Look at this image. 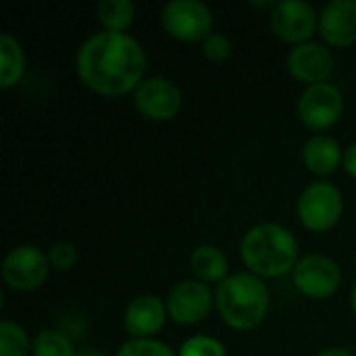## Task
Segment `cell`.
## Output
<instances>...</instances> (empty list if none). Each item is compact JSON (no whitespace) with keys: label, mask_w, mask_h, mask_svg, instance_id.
I'll use <instances>...</instances> for the list:
<instances>
[{"label":"cell","mask_w":356,"mask_h":356,"mask_svg":"<svg viewBox=\"0 0 356 356\" xmlns=\"http://www.w3.org/2000/svg\"><path fill=\"white\" fill-rule=\"evenodd\" d=\"M344 213V196L338 186L327 179L309 184L296 202V215L302 227L315 234L334 229Z\"/></svg>","instance_id":"277c9868"},{"label":"cell","mask_w":356,"mask_h":356,"mask_svg":"<svg viewBox=\"0 0 356 356\" xmlns=\"http://www.w3.org/2000/svg\"><path fill=\"white\" fill-rule=\"evenodd\" d=\"M350 309H353V313H355L356 317V282L355 286H353V292H350Z\"/></svg>","instance_id":"4316f807"},{"label":"cell","mask_w":356,"mask_h":356,"mask_svg":"<svg viewBox=\"0 0 356 356\" xmlns=\"http://www.w3.org/2000/svg\"><path fill=\"white\" fill-rule=\"evenodd\" d=\"M355 267H356V254H355Z\"/></svg>","instance_id":"f1b7e54d"},{"label":"cell","mask_w":356,"mask_h":356,"mask_svg":"<svg viewBox=\"0 0 356 356\" xmlns=\"http://www.w3.org/2000/svg\"><path fill=\"white\" fill-rule=\"evenodd\" d=\"M202 52L211 63H223L232 54V40L221 31H213L202 42Z\"/></svg>","instance_id":"cb8c5ba5"},{"label":"cell","mask_w":356,"mask_h":356,"mask_svg":"<svg viewBox=\"0 0 356 356\" xmlns=\"http://www.w3.org/2000/svg\"><path fill=\"white\" fill-rule=\"evenodd\" d=\"M163 29L179 42H204L213 33V10L200 0H171L161 8Z\"/></svg>","instance_id":"5b68a950"},{"label":"cell","mask_w":356,"mask_h":356,"mask_svg":"<svg viewBox=\"0 0 356 356\" xmlns=\"http://www.w3.org/2000/svg\"><path fill=\"white\" fill-rule=\"evenodd\" d=\"M317 356H353V355H350V350H346V348H325V350H321Z\"/></svg>","instance_id":"484cf974"},{"label":"cell","mask_w":356,"mask_h":356,"mask_svg":"<svg viewBox=\"0 0 356 356\" xmlns=\"http://www.w3.org/2000/svg\"><path fill=\"white\" fill-rule=\"evenodd\" d=\"M117 356H177V353L156 338H129L121 344Z\"/></svg>","instance_id":"44dd1931"},{"label":"cell","mask_w":356,"mask_h":356,"mask_svg":"<svg viewBox=\"0 0 356 356\" xmlns=\"http://www.w3.org/2000/svg\"><path fill=\"white\" fill-rule=\"evenodd\" d=\"M319 35L334 48L356 44V0H332L319 13Z\"/></svg>","instance_id":"5bb4252c"},{"label":"cell","mask_w":356,"mask_h":356,"mask_svg":"<svg viewBox=\"0 0 356 356\" xmlns=\"http://www.w3.org/2000/svg\"><path fill=\"white\" fill-rule=\"evenodd\" d=\"M271 296L265 280L242 271L232 273L215 290V309L227 327L236 332H252L263 325L269 315Z\"/></svg>","instance_id":"3957f363"},{"label":"cell","mask_w":356,"mask_h":356,"mask_svg":"<svg viewBox=\"0 0 356 356\" xmlns=\"http://www.w3.org/2000/svg\"><path fill=\"white\" fill-rule=\"evenodd\" d=\"M169 319L177 325H198L215 309V292L198 280H186L175 284L167 294Z\"/></svg>","instance_id":"30bf717a"},{"label":"cell","mask_w":356,"mask_h":356,"mask_svg":"<svg viewBox=\"0 0 356 356\" xmlns=\"http://www.w3.org/2000/svg\"><path fill=\"white\" fill-rule=\"evenodd\" d=\"M77 356H104L102 353H98V350H81V353H77Z\"/></svg>","instance_id":"83f0119b"},{"label":"cell","mask_w":356,"mask_h":356,"mask_svg":"<svg viewBox=\"0 0 356 356\" xmlns=\"http://www.w3.org/2000/svg\"><path fill=\"white\" fill-rule=\"evenodd\" d=\"M50 269L48 252L31 244H21L4 257L2 280L15 292H33L44 286Z\"/></svg>","instance_id":"8992f818"},{"label":"cell","mask_w":356,"mask_h":356,"mask_svg":"<svg viewBox=\"0 0 356 356\" xmlns=\"http://www.w3.org/2000/svg\"><path fill=\"white\" fill-rule=\"evenodd\" d=\"M134 104L150 121H171L184 104L179 86L167 77H146L134 92Z\"/></svg>","instance_id":"8fae6325"},{"label":"cell","mask_w":356,"mask_h":356,"mask_svg":"<svg viewBox=\"0 0 356 356\" xmlns=\"http://www.w3.org/2000/svg\"><path fill=\"white\" fill-rule=\"evenodd\" d=\"M240 257L248 273L261 280H277L294 271L300 261L294 234L280 223H259L240 242Z\"/></svg>","instance_id":"7a4b0ae2"},{"label":"cell","mask_w":356,"mask_h":356,"mask_svg":"<svg viewBox=\"0 0 356 356\" xmlns=\"http://www.w3.org/2000/svg\"><path fill=\"white\" fill-rule=\"evenodd\" d=\"M169 313L165 300L154 294L136 296L123 313V330L129 338H154L167 323Z\"/></svg>","instance_id":"4fadbf2b"},{"label":"cell","mask_w":356,"mask_h":356,"mask_svg":"<svg viewBox=\"0 0 356 356\" xmlns=\"http://www.w3.org/2000/svg\"><path fill=\"white\" fill-rule=\"evenodd\" d=\"M96 19L102 31L127 33L136 21V4L131 0H102L96 4Z\"/></svg>","instance_id":"ac0fdd59"},{"label":"cell","mask_w":356,"mask_h":356,"mask_svg":"<svg viewBox=\"0 0 356 356\" xmlns=\"http://www.w3.org/2000/svg\"><path fill=\"white\" fill-rule=\"evenodd\" d=\"M79 81L100 96H125L146 79V52L129 33L98 31L75 54Z\"/></svg>","instance_id":"6da1fadb"},{"label":"cell","mask_w":356,"mask_h":356,"mask_svg":"<svg viewBox=\"0 0 356 356\" xmlns=\"http://www.w3.org/2000/svg\"><path fill=\"white\" fill-rule=\"evenodd\" d=\"M292 282L296 290L313 300L332 298L342 286V269L327 254H305L292 271Z\"/></svg>","instance_id":"ba28073f"},{"label":"cell","mask_w":356,"mask_h":356,"mask_svg":"<svg viewBox=\"0 0 356 356\" xmlns=\"http://www.w3.org/2000/svg\"><path fill=\"white\" fill-rule=\"evenodd\" d=\"M48 261L54 271H69L77 265L79 254L71 242H56L48 248Z\"/></svg>","instance_id":"603a6c76"},{"label":"cell","mask_w":356,"mask_h":356,"mask_svg":"<svg viewBox=\"0 0 356 356\" xmlns=\"http://www.w3.org/2000/svg\"><path fill=\"white\" fill-rule=\"evenodd\" d=\"M296 113L300 123L311 131H325L340 121L344 113V96L340 88L330 81L307 86L300 92Z\"/></svg>","instance_id":"52a82bcc"},{"label":"cell","mask_w":356,"mask_h":356,"mask_svg":"<svg viewBox=\"0 0 356 356\" xmlns=\"http://www.w3.org/2000/svg\"><path fill=\"white\" fill-rule=\"evenodd\" d=\"M342 161H344V150L330 136L315 134L302 146V163L313 175L327 177L342 167Z\"/></svg>","instance_id":"9a60e30c"},{"label":"cell","mask_w":356,"mask_h":356,"mask_svg":"<svg viewBox=\"0 0 356 356\" xmlns=\"http://www.w3.org/2000/svg\"><path fill=\"white\" fill-rule=\"evenodd\" d=\"M269 25L282 42L300 46L313 42L319 31V15L305 0H280L271 8Z\"/></svg>","instance_id":"9c48e42d"},{"label":"cell","mask_w":356,"mask_h":356,"mask_svg":"<svg viewBox=\"0 0 356 356\" xmlns=\"http://www.w3.org/2000/svg\"><path fill=\"white\" fill-rule=\"evenodd\" d=\"M25 73V52L21 42L8 31L0 33V90L15 88Z\"/></svg>","instance_id":"e0dca14e"},{"label":"cell","mask_w":356,"mask_h":356,"mask_svg":"<svg viewBox=\"0 0 356 356\" xmlns=\"http://www.w3.org/2000/svg\"><path fill=\"white\" fill-rule=\"evenodd\" d=\"M288 71L296 81L305 86L325 83L336 71V58L325 44L307 42L290 50Z\"/></svg>","instance_id":"7c38bea8"},{"label":"cell","mask_w":356,"mask_h":356,"mask_svg":"<svg viewBox=\"0 0 356 356\" xmlns=\"http://www.w3.org/2000/svg\"><path fill=\"white\" fill-rule=\"evenodd\" d=\"M33 356H77L73 342L58 330H42L33 338Z\"/></svg>","instance_id":"ffe728a7"},{"label":"cell","mask_w":356,"mask_h":356,"mask_svg":"<svg viewBox=\"0 0 356 356\" xmlns=\"http://www.w3.org/2000/svg\"><path fill=\"white\" fill-rule=\"evenodd\" d=\"M190 267L192 273L198 282L202 284H221L223 280L229 277V261L225 252L215 246V244H200L194 248L190 257Z\"/></svg>","instance_id":"2e32d148"},{"label":"cell","mask_w":356,"mask_h":356,"mask_svg":"<svg viewBox=\"0 0 356 356\" xmlns=\"http://www.w3.org/2000/svg\"><path fill=\"white\" fill-rule=\"evenodd\" d=\"M33 340L23 325L4 319L0 323V356H29Z\"/></svg>","instance_id":"d6986e66"},{"label":"cell","mask_w":356,"mask_h":356,"mask_svg":"<svg viewBox=\"0 0 356 356\" xmlns=\"http://www.w3.org/2000/svg\"><path fill=\"white\" fill-rule=\"evenodd\" d=\"M177 356H227V350L221 340L213 336H190L177 348Z\"/></svg>","instance_id":"7402d4cb"},{"label":"cell","mask_w":356,"mask_h":356,"mask_svg":"<svg viewBox=\"0 0 356 356\" xmlns=\"http://www.w3.org/2000/svg\"><path fill=\"white\" fill-rule=\"evenodd\" d=\"M342 167H344V171H346L350 177H355L356 179V142L355 144H350V146L344 150V161H342Z\"/></svg>","instance_id":"d4e9b609"}]
</instances>
